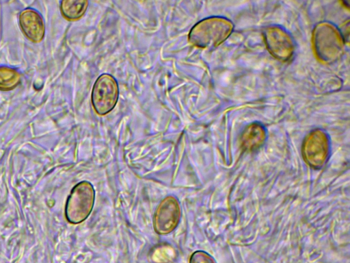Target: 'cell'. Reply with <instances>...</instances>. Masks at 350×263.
Wrapping results in <instances>:
<instances>
[{
	"mask_svg": "<svg viewBox=\"0 0 350 263\" xmlns=\"http://www.w3.org/2000/svg\"><path fill=\"white\" fill-rule=\"evenodd\" d=\"M232 23L223 17H209L197 23L190 30L189 41L198 47H215L230 34Z\"/></svg>",
	"mask_w": 350,
	"mask_h": 263,
	"instance_id": "obj_1",
	"label": "cell"
},
{
	"mask_svg": "<svg viewBox=\"0 0 350 263\" xmlns=\"http://www.w3.org/2000/svg\"><path fill=\"white\" fill-rule=\"evenodd\" d=\"M95 199L93 186L83 181L72 189L68 197L65 216L72 224H78L85 221L92 212Z\"/></svg>",
	"mask_w": 350,
	"mask_h": 263,
	"instance_id": "obj_2",
	"label": "cell"
},
{
	"mask_svg": "<svg viewBox=\"0 0 350 263\" xmlns=\"http://www.w3.org/2000/svg\"><path fill=\"white\" fill-rule=\"evenodd\" d=\"M313 43L317 55L325 62H333L342 54L343 40L332 25L320 23L314 29Z\"/></svg>",
	"mask_w": 350,
	"mask_h": 263,
	"instance_id": "obj_3",
	"label": "cell"
},
{
	"mask_svg": "<svg viewBox=\"0 0 350 263\" xmlns=\"http://www.w3.org/2000/svg\"><path fill=\"white\" fill-rule=\"evenodd\" d=\"M118 99L116 79L109 74H103L96 80L91 95L92 104L99 115H105L116 106Z\"/></svg>",
	"mask_w": 350,
	"mask_h": 263,
	"instance_id": "obj_4",
	"label": "cell"
},
{
	"mask_svg": "<svg viewBox=\"0 0 350 263\" xmlns=\"http://www.w3.org/2000/svg\"><path fill=\"white\" fill-rule=\"evenodd\" d=\"M329 153V140L322 130L311 132L305 138L302 146V155L311 167L318 169L323 166Z\"/></svg>",
	"mask_w": 350,
	"mask_h": 263,
	"instance_id": "obj_5",
	"label": "cell"
},
{
	"mask_svg": "<svg viewBox=\"0 0 350 263\" xmlns=\"http://www.w3.org/2000/svg\"><path fill=\"white\" fill-rule=\"evenodd\" d=\"M180 207L178 199L173 196L166 197L158 205L153 218L155 231L161 235L172 231L180 218Z\"/></svg>",
	"mask_w": 350,
	"mask_h": 263,
	"instance_id": "obj_6",
	"label": "cell"
},
{
	"mask_svg": "<svg viewBox=\"0 0 350 263\" xmlns=\"http://www.w3.org/2000/svg\"><path fill=\"white\" fill-rule=\"evenodd\" d=\"M264 38L268 50L275 58L282 61L291 58L294 51L293 42L283 29L275 27L267 28Z\"/></svg>",
	"mask_w": 350,
	"mask_h": 263,
	"instance_id": "obj_7",
	"label": "cell"
},
{
	"mask_svg": "<svg viewBox=\"0 0 350 263\" xmlns=\"http://www.w3.org/2000/svg\"><path fill=\"white\" fill-rule=\"evenodd\" d=\"M19 23L25 35L31 41L40 42L44 36V25L41 16L32 9L23 10L19 16Z\"/></svg>",
	"mask_w": 350,
	"mask_h": 263,
	"instance_id": "obj_8",
	"label": "cell"
},
{
	"mask_svg": "<svg viewBox=\"0 0 350 263\" xmlns=\"http://www.w3.org/2000/svg\"><path fill=\"white\" fill-rule=\"evenodd\" d=\"M265 130L258 123H252L243 131L241 141L243 148L253 151L260 147L265 140Z\"/></svg>",
	"mask_w": 350,
	"mask_h": 263,
	"instance_id": "obj_9",
	"label": "cell"
},
{
	"mask_svg": "<svg viewBox=\"0 0 350 263\" xmlns=\"http://www.w3.org/2000/svg\"><path fill=\"white\" fill-rule=\"evenodd\" d=\"M88 1L85 0H64L61 2L62 15L68 20H77L85 13Z\"/></svg>",
	"mask_w": 350,
	"mask_h": 263,
	"instance_id": "obj_10",
	"label": "cell"
},
{
	"mask_svg": "<svg viewBox=\"0 0 350 263\" xmlns=\"http://www.w3.org/2000/svg\"><path fill=\"white\" fill-rule=\"evenodd\" d=\"M20 82L21 75L15 69L8 66H0V90H12L16 87Z\"/></svg>",
	"mask_w": 350,
	"mask_h": 263,
	"instance_id": "obj_11",
	"label": "cell"
},
{
	"mask_svg": "<svg viewBox=\"0 0 350 263\" xmlns=\"http://www.w3.org/2000/svg\"><path fill=\"white\" fill-rule=\"evenodd\" d=\"M189 263H216V262L206 252L197 251L191 255Z\"/></svg>",
	"mask_w": 350,
	"mask_h": 263,
	"instance_id": "obj_12",
	"label": "cell"
}]
</instances>
